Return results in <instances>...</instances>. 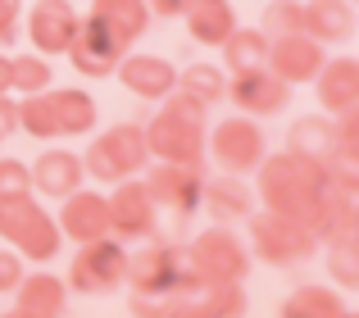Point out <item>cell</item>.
<instances>
[{"label":"cell","instance_id":"obj_16","mask_svg":"<svg viewBox=\"0 0 359 318\" xmlns=\"http://www.w3.org/2000/svg\"><path fill=\"white\" fill-rule=\"evenodd\" d=\"M201 209L210 214L219 228H232V223H241V219H250V214H255V186H245V177H232V173L205 177Z\"/></svg>","mask_w":359,"mask_h":318},{"label":"cell","instance_id":"obj_23","mask_svg":"<svg viewBox=\"0 0 359 318\" xmlns=\"http://www.w3.org/2000/svg\"><path fill=\"white\" fill-rule=\"evenodd\" d=\"M287 151L309 164H332L337 146H332V118L327 114H305L287 127Z\"/></svg>","mask_w":359,"mask_h":318},{"label":"cell","instance_id":"obj_15","mask_svg":"<svg viewBox=\"0 0 359 318\" xmlns=\"http://www.w3.org/2000/svg\"><path fill=\"white\" fill-rule=\"evenodd\" d=\"M114 78H118L137 100H164L168 91L177 87V69H173L168 60H159V55H132V50L118 60Z\"/></svg>","mask_w":359,"mask_h":318},{"label":"cell","instance_id":"obj_45","mask_svg":"<svg viewBox=\"0 0 359 318\" xmlns=\"http://www.w3.org/2000/svg\"><path fill=\"white\" fill-rule=\"evenodd\" d=\"M0 146H5V141H0Z\"/></svg>","mask_w":359,"mask_h":318},{"label":"cell","instance_id":"obj_41","mask_svg":"<svg viewBox=\"0 0 359 318\" xmlns=\"http://www.w3.org/2000/svg\"><path fill=\"white\" fill-rule=\"evenodd\" d=\"M173 318H210V314H205L201 305H177V310H173Z\"/></svg>","mask_w":359,"mask_h":318},{"label":"cell","instance_id":"obj_11","mask_svg":"<svg viewBox=\"0 0 359 318\" xmlns=\"http://www.w3.org/2000/svg\"><path fill=\"white\" fill-rule=\"evenodd\" d=\"M78 23L82 14L69 5V0H36L27 9V41L36 46V55H64L78 36Z\"/></svg>","mask_w":359,"mask_h":318},{"label":"cell","instance_id":"obj_24","mask_svg":"<svg viewBox=\"0 0 359 318\" xmlns=\"http://www.w3.org/2000/svg\"><path fill=\"white\" fill-rule=\"evenodd\" d=\"M100 151L114 159V168L123 177H137L141 168L150 164V151H146V132H141V123H114L109 132L96 137Z\"/></svg>","mask_w":359,"mask_h":318},{"label":"cell","instance_id":"obj_6","mask_svg":"<svg viewBox=\"0 0 359 318\" xmlns=\"http://www.w3.org/2000/svg\"><path fill=\"white\" fill-rule=\"evenodd\" d=\"M205 151L214 155V164L232 177H245L259 168V159L269 155L264 151V132H259V118H223L214 132H205Z\"/></svg>","mask_w":359,"mask_h":318},{"label":"cell","instance_id":"obj_19","mask_svg":"<svg viewBox=\"0 0 359 318\" xmlns=\"http://www.w3.org/2000/svg\"><path fill=\"white\" fill-rule=\"evenodd\" d=\"M32 168V191L50 195V200H64V195H73L82 186V177H87V168H82V155L73 151H41L36 155Z\"/></svg>","mask_w":359,"mask_h":318},{"label":"cell","instance_id":"obj_13","mask_svg":"<svg viewBox=\"0 0 359 318\" xmlns=\"http://www.w3.org/2000/svg\"><path fill=\"white\" fill-rule=\"evenodd\" d=\"M60 232L64 241H78V246H87V241H100L109 237V200L100 191H73L64 195V209H60Z\"/></svg>","mask_w":359,"mask_h":318},{"label":"cell","instance_id":"obj_4","mask_svg":"<svg viewBox=\"0 0 359 318\" xmlns=\"http://www.w3.org/2000/svg\"><path fill=\"white\" fill-rule=\"evenodd\" d=\"M69 291L78 296H114L128 286V246L118 237H100V241H87L78 246L69 264Z\"/></svg>","mask_w":359,"mask_h":318},{"label":"cell","instance_id":"obj_1","mask_svg":"<svg viewBox=\"0 0 359 318\" xmlns=\"http://www.w3.org/2000/svg\"><path fill=\"white\" fill-rule=\"evenodd\" d=\"M327 195H332L327 191V168L296 159L291 151L264 155L259 168H255V200H264L269 214H282V219L300 223V228H309L318 219Z\"/></svg>","mask_w":359,"mask_h":318},{"label":"cell","instance_id":"obj_27","mask_svg":"<svg viewBox=\"0 0 359 318\" xmlns=\"http://www.w3.org/2000/svg\"><path fill=\"white\" fill-rule=\"evenodd\" d=\"M346 314V305H341V296L332 291V286H296V291L282 300V314L278 318H341Z\"/></svg>","mask_w":359,"mask_h":318},{"label":"cell","instance_id":"obj_38","mask_svg":"<svg viewBox=\"0 0 359 318\" xmlns=\"http://www.w3.org/2000/svg\"><path fill=\"white\" fill-rule=\"evenodd\" d=\"M18 0H0V46H9L18 36V23H23V18H18Z\"/></svg>","mask_w":359,"mask_h":318},{"label":"cell","instance_id":"obj_29","mask_svg":"<svg viewBox=\"0 0 359 318\" xmlns=\"http://www.w3.org/2000/svg\"><path fill=\"white\" fill-rule=\"evenodd\" d=\"M210 318H245L250 314V296H245V282H205L196 291V300Z\"/></svg>","mask_w":359,"mask_h":318},{"label":"cell","instance_id":"obj_7","mask_svg":"<svg viewBox=\"0 0 359 318\" xmlns=\"http://www.w3.org/2000/svg\"><path fill=\"white\" fill-rule=\"evenodd\" d=\"M141 132H146L150 159L159 164H205V123H187L159 105V114Z\"/></svg>","mask_w":359,"mask_h":318},{"label":"cell","instance_id":"obj_39","mask_svg":"<svg viewBox=\"0 0 359 318\" xmlns=\"http://www.w3.org/2000/svg\"><path fill=\"white\" fill-rule=\"evenodd\" d=\"M14 132H18V105L9 96H0V141L14 137Z\"/></svg>","mask_w":359,"mask_h":318},{"label":"cell","instance_id":"obj_8","mask_svg":"<svg viewBox=\"0 0 359 318\" xmlns=\"http://www.w3.org/2000/svg\"><path fill=\"white\" fill-rule=\"evenodd\" d=\"M105 200H109V237H118V241H150L155 237L159 209H155V200H150L141 177L114 182V195H105Z\"/></svg>","mask_w":359,"mask_h":318},{"label":"cell","instance_id":"obj_9","mask_svg":"<svg viewBox=\"0 0 359 318\" xmlns=\"http://www.w3.org/2000/svg\"><path fill=\"white\" fill-rule=\"evenodd\" d=\"M141 182H146L155 209H173L177 219H191V214L201 209L205 164H159V168H150Z\"/></svg>","mask_w":359,"mask_h":318},{"label":"cell","instance_id":"obj_31","mask_svg":"<svg viewBox=\"0 0 359 318\" xmlns=\"http://www.w3.org/2000/svg\"><path fill=\"white\" fill-rule=\"evenodd\" d=\"M18 132H23V137H36V141L60 137V127H55V109H50V96H46V91L18 100Z\"/></svg>","mask_w":359,"mask_h":318},{"label":"cell","instance_id":"obj_28","mask_svg":"<svg viewBox=\"0 0 359 318\" xmlns=\"http://www.w3.org/2000/svg\"><path fill=\"white\" fill-rule=\"evenodd\" d=\"M173 91L201 100V105H219L223 91H228V73H223L219 64H187V69H177V87Z\"/></svg>","mask_w":359,"mask_h":318},{"label":"cell","instance_id":"obj_35","mask_svg":"<svg viewBox=\"0 0 359 318\" xmlns=\"http://www.w3.org/2000/svg\"><path fill=\"white\" fill-rule=\"evenodd\" d=\"M128 305H132V318H173L177 310L173 296H146V291H132Z\"/></svg>","mask_w":359,"mask_h":318},{"label":"cell","instance_id":"obj_34","mask_svg":"<svg viewBox=\"0 0 359 318\" xmlns=\"http://www.w3.org/2000/svg\"><path fill=\"white\" fill-rule=\"evenodd\" d=\"M14 195H32V168L23 159L0 155V200H14Z\"/></svg>","mask_w":359,"mask_h":318},{"label":"cell","instance_id":"obj_17","mask_svg":"<svg viewBox=\"0 0 359 318\" xmlns=\"http://www.w3.org/2000/svg\"><path fill=\"white\" fill-rule=\"evenodd\" d=\"M87 18H96V23L114 36L118 50L128 55L132 46L146 36V27H150V18H155V14H150L146 0H91V14Z\"/></svg>","mask_w":359,"mask_h":318},{"label":"cell","instance_id":"obj_10","mask_svg":"<svg viewBox=\"0 0 359 318\" xmlns=\"http://www.w3.org/2000/svg\"><path fill=\"white\" fill-rule=\"evenodd\" d=\"M327 50L305 32H287V36H269V55H264V69L273 78H282L287 87H300V82H314L318 69H323Z\"/></svg>","mask_w":359,"mask_h":318},{"label":"cell","instance_id":"obj_36","mask_svg":"<svg viewBox=\"0 0 359 318\" xmlns=\"http://www.w3.org/2000/svg\"><path fill=\"white\" fill-rule=\"evenodd\" d=\"M82 168H87V177H96V182H123V173L114 168V159H109L105 151H100V141H91L87 146V159H82Z\"/></svg>","mask_w":359,"mask_h":318},{"label":"cell","instance_id":"obj_40","mask_svg":"<svg viewBox=\"0 0 359 318\" xmlns=\"http://www.w3.org/2000/svg\"><path fill=\"white\" fill-rule=\"evenodd\" d=\"M146 5H150V14H159V18H182L187 0H146Z\"/></svg>","mask_w":359,"mask_h":318},{"label":"cell","instance_id":"obj_43","mask_svg":"<svg viewBox=\"0 0 359 318\" xmlns=\"http://www.w3.org/2000/svg\"><path fill=\"white\" fill-rule=\"evenodd\" d=\"M0 318H32V314H23V310L14 305V310H9V314H0Z\"/></svg>","mask_w":359,"mask_h":318},{"label":"cell","instance_id":"obj_21","mask_svg":"<svg viewBox=\"0 0 359 318\" xmlns=\"http://www.w3.org/2000/svg\"><path fill=\"white\" fill-rule=\"evenodd\" d=\"M182 18H187V32H191V41L214 46V50H219V46L228 41L232 32H237V9H232L228 0H187Z\"/></svg>","mask_w":359,"mask_h":318},{"label":"cell","instance_id":"obj_26","mask_svg":"<svg viewBox=\"0 0 359 318\" xmlns=\"http://www.w3.org/2000/svg\"><path fill=\"white\" fill-rule=\"evenodd\" d=\"M223 50V64H228L232 78H241V73H255L264 69V55H269V36L259 32V27H237V32L228 36V41L219 46Z\"/></svg>","mask_w":359,"mask_h":318},{"label":"cell","instance_id":"obj_22","mask_svg":"<svg viewBox=\"0 0 359 318\" xmlns=\"http://www.w3.org/2000/svg\"><path fill=\"white\" fill-rule=\"evenodd\" d=\"M14 305L32 318H64V305H69V286L55 273H23V282L14 286Z\"/></svg>","mask_w":359,"mask_h":318},{"label":"cell","instance_id":"obj_44","mask_svg":"<svg viewBox=\"0 0 359 318\" xmlns=\"http://www.w3.org/2000/svg\"><path fill=\"white\" fill-rule=\"evenodd\" d=\"M341 318H359V314H355V310H346V314H341Z\"/></svg>","mask_w":359,"mask_h":318},{"label":"cell","instance_id":"obj_5","mask_svg":"<svg viewBox=\"0 0 359 318\" xmlns=\"http://www.w3.org/2000/svg\"><path fill=\"white\" fill-rule=\"evenodd\" d=\"M187 250H191V264L205 282H245V277H250V264H255L245 241L232 228H219V223L205 228Z\"/></svg>","mask_w":359,"mask_h":318},{"label":"cell","instance_id":"obj_42","mask_svg":"<svg viewBox=\"0 0 359 318\" xmlns=\"http://www.w3.org/2000/svg\"><path fill=\"white\" fill-rule=\"evenodd\" d=\"M0 96H9V55H0Z\"/></svg>","mask_w":359,"mask_h":318},{"label":"cell","instance_id":"obj_20","mask_svg":"<svg viewBox=\"0 0 359 318\" xmlns=\"http://www.w3.org/2000/svg\"><path fill=\"white\" fill-rule=\"evenodd\" d=\"M300 32L318 46H341L355 36V0H305V23Z\"/></svg>","mask_w":359,"mask_h":318},{"label":"cell","instance_id":"obj_25","mask_svg":"<svg viewBox=\"0 0 359 318\" xmlns=\"http://www.w3.org/2000/svg\"><path fill=\"white\" fill-rule=\"evenodd\" d=\"M50 109H55V127L60 137H87L96 132V100L78 87H64L50 96Z\"/></svg>","mask_w":359,"mask_h":318},{"label":"cell","instance_id":"obj_18","mask_svg":"<svg viewBox=\"0 0 359 318\" xmlns=\"http://www.w3.org/2000/svg\"><path fill=\"white\" fill-rule=\"evenodd\" d=\"M314 91H318V105H323L327 118L346 114V109H359V64L351 55L323 60V69L314 78Z\"/></svg>","mask_w":359,"mask_h":318},{"label":"cell","instance_id":"obj_30","mask_svg":"<svg viewBox=\"0 0 359 318\" xmlns=\"http://www.w3.org/2000/svg\"><path fill=\"white\" fill-rule=\"evenodd\" d=\"M9 91H18V96L50 91V64H46V55H9Z\"/></svg>","mask_w":359,"mask_h":318},{"label":"cell","instance_id":"obj_3","mask_svg":"<svg viewBox=\"0 0 359 318\" xmlns=\"http://www.w3.org/2000/svg\"><path fill=\"white\" fill-rule=\"evenodd\" d=\"M245 228H250V259H264L269 268H296V264H305V259H314L318 250V241L309 237V228H300V223H291V219H282V214H250L245 219Z\"/></svg>","mask_w":359,"mask_h":318},{"label":"cell","instance_id":"obj_32","mask_svg":"<svg viewBox=\"0 0 359 318\" xmlns=\"http://www.w3.org/2000/svg\"><path fill=\"white\" fill-rule=\"evenodd\" d=\"M305 23V0H269L264 5V36H287V32H300Z\"/></svg>","mask_w":359,"mask_h":318},{"label":"cell","instance_id":"obj_14","mask_svg":"<svg viewBox=\"0 0 359 318\" xmlns=\"http://www.w3.org/2000/svg\"><path fill=\"white\" fill-rule=\"evenodd\" d=\"M64 55L73 60V69H78L82 78H114V69H118V60H123V50L114 46V36H109L96 18H82L78 36H73V46Z\"/></svg>","mask_w":359,"mask_h":318},{"label":"cell","instance_id":"obj_33","mask_svg":"<svg viewBox=\"0 0 359 318\" xmlns=\"http://www.w3.org/2000/svg\"><path fill=\"white\" fill-rule=\"evenodd\" d=\"M327 273H332L346 291H355L359 286V241H337V246H327Z\"/></svg>","mask_w":359,"mask_h":318},{"label":"cell","instance_id":"obj_2","mask_svg":"<svg viewBox=\"0 0 359 318\" xmlns=\"http://www.w3.org/2000/svg\"><path fill=\"white\" fill-rule=\"evenodd\" d=\"M0 241H9V250H18L32 264H50L64 250V232L50 219L46 205H36V195H14L0 200Z\"/></svg>","mask_w":359,"mask_h":318},{"label":"cell","instance_id":"obj_12","mask_svg":"<svg viewBox=\"0 0 359 318\" xmlns=\"http://www.w3.org/2000/svg\"><path fill=\"white\" fill-rule=\"evenodd\" d=\"M223 96H228L245 118H273V114H282V109L291 105V87L282 78H273L269 69H255V73L232 78Z\"/></svg>","mask_w":359,"mask_h":318},{"label":"cell","instance_id":"obj_37","mask_svg":"<svg viewBox=\"0 0 359 318\" xmlns=\"http://www.w3.org/2000/svg\"><path fill=\"white\" fill-rule=\"evenodd\" d=\"M23 264H27V259L18 255V250H9V246L0 250V291H5V296H14V286L23 282V273H27Z\"/></svg>","mask_w":359,"mask_h":318}]
</instances>
